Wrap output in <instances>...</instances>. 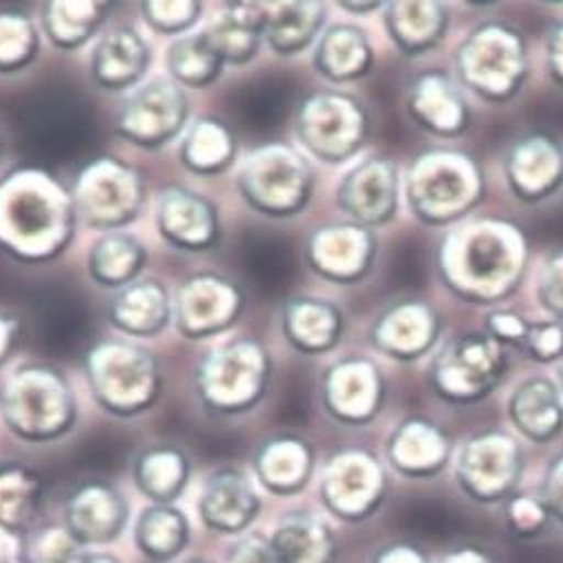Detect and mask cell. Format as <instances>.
Returning a JSON list of instances; mask_svg holds the SVG:
<instances>
[{"mask_svg":"<svg viewBox=\"0 0 563 563\" xmlns=\"http://www.w3.org/2000/svg\"><path fill=\"white\" fill-rule=\"evenodd\" d=\"M108 319L117 330L147 339L163 332L172 321V301L156 278H139L114 292L108 306Z\"/></svg>","mask_w":563,"mask_h":563,"instance_id":"1f68e13d","label":"cell"},{"mask_svg":"<svg viewBox=\"0 0 563 563\" xmlns=\"http://www.w3.org/2000/svg\"><path fill=\"white\" fill-rule=\"evenodd\" d=\"M19 321L5 312H0V365L12 354L19 339Z\"/></svg>","mask_w":563,"mask_h":563,"instance_id":"11a10c76","label":"cell"},{"mask_svg":"<svg viewBox=\"0 0 563 563\" xmlns=\"http://www.w3.org/2000/svg\"><path fill=\"white\" fill-rule=\"evenodd\" d=\"M321 406L343 426H367L388 401V382L382 367L365 356H345L321 374Z\"/></svg>","mask_w":563,"mask_h":563,"instance_id":"2e32d148","label":"cell"},{"mask_svg":"<svg viewBox=\"0 0 563 563\" xmlns=\"http://www.w3.org/2000/svg\"><path fill=\"white\" fill-rule=\"evenodd\" d=\"M85 377L91 397L112 417L134 419L145 415L163 393V374L156 356L128 341H99L85 354Z\"/></svg>","mask_w":563,"mask_h":563,"instance_id":"8992f818","label":"cell"},{"mask_svg":"<svg viewBox=\"0 0 563 563\" xmlns=\"http://www.w3.org/2000/svg\"><path fill=\"white\" fill-rule=\"evenodd\" d=\"M506 519L512 532L521 537L541 534L552 521L545 504L539 495H515L506 501Z\"/></svg>","mask_w":563,"mask_h":563,"instance_id":"c3c4849f","label":"cell"},{"mask_svg":"<svg viewBox=\"0 0 563 563\" xmlns=\"http://www.w3.org/2000/svg\"><path fill=\"white\" fill-rule=\"evenodd\" d=\"M243 310L245 292L239 284L217 272H199L183 280L172 319L185 339L201 341L232 328Z\"/></svg>","mask_w":563,"mask_h":563,"instance_id":"e0dca14e","label":"cell"},{"mask_svg":"<svg viewBox=\"0 0 563 563\" xmlns=\"http://www.w3.org/2000/svg\"><path fill=\"white\" fill-rule=\"evenodd\" d=\"M76 210L63 187L38 169L0 180V247L21 261L56 258L71 241Z\"/></svg>","mask_w":563,"mask_h":563,"instance_id":"7a4b0ae2","label":"cell"},{"mask_svg":"<svg viewBox=\"0 0 563 563\" xmlns=\"http://www.w3.org/2000/svg\"><path fill=\"white\" fill-rule=\"evenodd\" d=\"M180 163L195 174H217L236 156L234 134L217 119H201L185 132L178 150Z\"/></svg>","mask_w":563,"mask_h":563,"instance_id":"ab89813d","label":"cell"},{"mask_svg":"<svg viewBox=\"0 0 563 563\" xmlns=\"http://www.w3.org/2000/svg\"><path fill=\"white\" fill-rule=\"evenodd\" d=\"M314 463L317 454L306 437L280 432L256 448L252 471L267 493L276 497H292L310 484Z\"/></svg>","mask_w":563,"mask_h":563,"instance_id":"484cf974","label":"cell"},{"mask_svg":"<svg viewBox=\"0 0 563 563\" xmlns=\"http://www.w3.org/2000/svg\"><path fill=\"white\" fill-rule=\"evenodd\" d=\"M510 365V350L486 332H463L437 347L428 384L450 406H475L504 386Z\"/></svg>","mask_w":563,"mask_h":563,"instance_id":"ba28073f","label":"cell"},{"mask_svg":"<svg viewBox=\"0 0 563 563\" xmlns=\"http://www.w3.org/2000/svg\"><path fill=\"white\" fill-rule=\"evenodd\" d=\"M76 217L93 230L119 232L136 221L145 203L143 176L119 158L89 163L71 192Z\"/></svg>","mask_w":563,"mask_h":563,"instance_id":"8fae6325","label":"cell"},{"mask_svg":"<svg viewBox=\"0 0 563 563\" xmlns=\"http://www.w3.org/2000/svg\"><path fill=\"white\" fill-rule=\"evenodd\" d=\"M369 563H430L423 550L410 543H390L372 556Z\"/></svg>","mask_w":563,"mask_h":563,"instance_id":"db71d44e","label":"cell"},{"mask_svg":"<svg viewBox=\"0 0 563 563\" xmlns=\"http://www.w3.org/2000/svg\"><path fill=\"white\" fill-rule=\"evenodd\" d=\"M295 132L310 156L325 165H343L367 145L372 114L354 93L319 89L299 103Z\"/></svg>","mask_w":563,"mask_h":563,"instance_id":"9c48e42d","label":"cell"},{"mask_svg":"<svg viewBox=\"0 0 563 563\" xmlns=\"http://www.w3.org/2000/svg\"><path fill=\"white\" fill-rule=\"evenodd\" d=\"M539 497L545 504L550 517L563 523V452L550 461L541 482Z\"/></svg>","mask_w":563,"mask_h":563,"instance_id":"f907efd6","label":"cell"},{"mask_svg":"<svg viewBox=\"0 0 563 563\" xmlns=\"http://www.w3.org/2000/svg\"><path fill=\"white\" fill-rule=\"evenodd\" d=\"M521 352L541 365L563 361V323L556 319L530 321Z\"/></svg>","mask_w":563,"mask_h":563,"instance_id":"ee69618b","label":"cell"},{"mask_svg":"<svg viewBox=\"0 0 563 563\" xmlns=\"http://www.w3.org/2000/svg\"><path fill=\"white\" fill-rule=\"evenodd\" d=\"M190 459L176 445H150L134 461V484L152 504L174 506L190 482Z\"/></svg>","mask_w":563,"mask_h":563,"instance_id":"e575fe53","label":"cell"},{"mask_svg":"<svg viewBox=\"0 0 563 563\" xmlns=\"http://www.w3.org/2000/svg\"><path fill=\"white\" fill-rule=\"evenodd\" d=\"M30 563H69L80 550L82 545L69 534V530L63 528H45L38 530L30 543Z\"/></svg>","mask_w":563,"mask_h":563,"instance_id":"f6af8a7d","label":"cell"},{"mask_svg":"<svg viewBox=\"0 0 563 563\" xmlns=\"http://www.w3.org/2000/svg\"><path fill=\"white\" fill-rule=\"evenodd\" d=\"M69 563H121L117 556L97 550H80Z\"/></svg>","mask_w":563,"mask_h":563,"instance_id":"6f0895ef","label":"cell"},{"mask_svg":"<svg viewBox=\"0 0 563 563\" xmlns=\"http://www.w3.org/2000/svg\"><path fill=\"white\" fill-rule=\"evenodd\" d=\"M512 428L532 443H552L563 432V393L548 377L523 379L508 399Z\"/></svg>","mask_w":563,"mask_h":563,"instance_id":"f1b7e54d","label":"cell"},{"mask_svg":"<svg viewBox=\"0 0 563 563\" xmlns=\"http://www.w3.org/2000/svg\"><path fill=\"white\" fill-rule=\"evenodd\" d=\"M147 265L145 245L125 232H108L91 245L87 256L89 276L108 290H123L139 280Z\"/></svg>","mask_w":563,"mask_h":563,"instance_id":"8d00e7d4","label":"cell"},{"mask_svg":"<svg viewBox=\"0 0 563 563\" xmlns=\"http://www.w3.org/2000/svg\"><path fill=\"white\" fill-rule=\"evenodd\" d=\"M223 67L225 63L208 41L206 32L178 36L167 49L169 78L185 87L201 89L217 82Z\"/></svg>","mask_w":563,"mask_h":563,"instance_id":"b9f144b4","label":"cell"},{"mask_svg":"<svg viewBox=\"0 0 563 563\" xmlns=\"http://www.w3.org/2000/svg\"><path fill=\"white\" fill-rule=\"evenodd\" d=\"M404 108L421 132L441 141L465 136L475 119L465 89L443 69L419 71L406 87Z\"/></svg>","mask_w":563,"mask_h":563,"instance_id":"d6986e66","label":"cell"},{"mask_svg":"<svg viewBox=\"0 0 563 563\" xmlns=\"http://www.w3.org/2000/svg\"><path fill=\"white\" fill-rule=\"evenodd\" d=\"M228 563H278L269 539L252 532V534H243L228 552Z\"/></svg>","mask_w":563,"mask_h":563,"instance_id":"816d5d0a","label":"cell"},{"mask_svg":"<svg viewBox=\"0 0 563 563\" xmlns=\"http://www.w3.org/2000/svg\"><path fill=\"white\" fill-rule=\"evenodd\" d=\"M556 377H559V384H556V386H559V390L563 393V361H561L559 367H556Z\"/></svg>","mask_w":563,"mask_h":563,"instance_id":"91938a15","label":"cell"},{"mask_svg":"<svg viewBox=\"0 0 563 563\" xmlns=\"http://www.w3.org/2000/svg\"><path fill=\"white\" fill-rule=\"evenodd\" d=\"M0 563H30L27 559H3Z\"/></svg>","mask_w":563,"mask_h":563,"instance_id":"94428289","label":"cell"},{"mask_svg":"<svg viewBox=\"0 0 563 563\" xmlns=\"http://www.w3.org/2000/svg\"><path fill=\"white\" fill-rule=\"evenodd\" d=\"M488 195L482 163L459 147H428L404 174L410 214L428 228H454L467 221Z\"/></svg>","mask_w":563,"mask_h":563,"instance_id":"3957f363","label":"cell"},{"mask_svg":"<svg viewBox=\"0 0 563 563\" xmlns=\"http://www.w3.org/2000/svg\"><path fill=\"white\" fill-rule=\"evenodd\" d=\"M43 504V482L23 463H0V532L32 530Z\"/></svg>","mask_w":563,"mask_h":563,"instance_id":"74e56055","label":"cell"},{"mask_svg":"<svg viewBox=\"0 0 563 563\" xmlns=\"http://www.w3.org/2000/svg\"><path fill=\"white\" fill-rule=\"evenodd\" d=\"M441 563H497V561L482 548L461 545V548L443 554Z\"/></svg>","mask_w":563,"mask_h":563,"instance_id":"9f6ffc18","label":"cell"},{"mask_svg":"<svg viewBox=\"0 0 563 563\" xmlns=\"http://www.w3.org/2000/svg\"><path fill=\"white\" fill-rule=\"evenodd\" d=\"M152 60L145 38L128 25L110 27L91 49L89 74L108 91H125L134 87L147 71Z\"/></svg>","mask_w":563,"mask_h":563,"instance_id":"4316f807","label":"cell"},{"mask_svg":"<svg viewBox=\"0 0 563 563\" xmlns=\"http://www.w3.org/2000/svg\"><path fill=\"white\" fill-rule=\"evenodd\" d=\"M543 52H545V71L550 76V80L559 87H563V19L556 21L548 34H545V43H543Z\"/></svg>","mask_w":563,"mask_h":563,"instance_id":"f5cc1de1","label":"cell"},{"mask_svg":"<svg viewBox=\"0 0 563 563\" xmlns=\"http://www.w3.org/2000/svg\"><path fill=\"white\" fill-rule=\"evenodd\" d=\"M443 332L439 310L417 297L386 306L372 321L369 345L397 363H417L437 350Z\"/></svg>","mask_w":563,"mask_h":563,"instance_id":"44dd1931","label":"cell"},{"mask_svg":"<svg viewBox=\"0 0 563 563\" xmlns=\"http://www.w3.org/2000/svg\"><path fill=\"white\" fill-rule=\"evenodd\" d=\"M0 561H3V556H0Z\"/></svg>","mask_w":563,"mask_h":563,"instance_id":"e7e4bbea","label":"cell"},{"mask_svg":"<svg viewBox=\"0 0 563 563\" xmlns=\"http://www.w3.org/2000/svg\"><path fill=\"white\" fill-rule=\"evenodd\" d=\"M41 49L36 25L23 12H0V74H16L34 63Z\"/></svg>","mask_w":563,"mask_h":563,"instance_id":"7bdbcfd3","label":"cell"},{"mask_svg":"<svg viewBox=\"0 0 563 563\" xmlns=\"http://www.w3.org/2000/svg\"><path fill=\"white\" fill-rule=\"evenodd\" d=\"M452 63L465 93L490 106H506L530 80V41L515 23L486 19L461 38Z\"/></svg>","mask_w":563,"mask_h":563,"instance_id":"277c9868","label":"cell"},{"mask_svg":"<svg viewBox=\"0 0 563 563\" xmlns=\"http://www.w3.org/2000/svg\"><path fill=\"white\" fill-rule=\"evenodd\" d=\"M312 65L325 80L336 85L363 80L374 67L372 41L358 25L334 23L319 36Z\"/></svg>","mask_w":563,"mask_h":563,"instance_id":"f546056e","label":"cell"},{"mask_svg":"<svg viewBox=\"0 0 563 563\" xmlns=\"http://www.w3.org/2000/svg\"><path fill=\"white\" fill-rule=\"evenodd\" d=\"M350 14H372L377 10H384L386 3H339Z\"/></svg>","mask_w":563,"mask_h":563,"instance_id":"680465c9","label":"cell"},{"mask_svg":"<svg viewBox=\"0 0 563 563\" xmlns=\"http://www.w3.org/2000/svg\"><path fill=\"white\" fill-rule=\"evenodd\" d=\"M280 330L297 352L319 356L339 345L345 332V317L328 299L297 297L280 310Z\"/></svg>","mask_w":563,"mask_h":563,"instance_id":"83f0119b","label":"cell"},{"mask_svg":"<svg viewBox=\"0 0 563 563\" xmlns=\"http://www.w3.org/2000/svg\"><path fill=\"white\" fill-rule=\"evenodd\" d=\"M278 563H332L336 537L328 521L308 510H295L280 519L269 537Z\"/></svg>","mask_w":563,"mask_h":563,"instance_id":"836d02e7","label":"cell"},{"mask_svg":"<svg viewBox=\"0 0 563 563\" xmlns=\"http://www.w3.org/2000/svg\"><path fill=\"white\" fill-rule=\"evenodd\" d=\"M501 169L515 201L548 203L563 190V141L548 130H528L508 143Z\"/></svg>","mask_w":563,"mask_h":563,"instance_id":"9a60e30c","label":"cell"},{"mask_svg":"<svg viewBox=\"0 0 563 563\" xmlns=\"http://www.w3.org/2000/svg\"><path fill=\"white\" fill-rule=\"evenodd\" d=\"M528 261L523 230L501 217H477L450 228L434 254L441 286L459 301L484 308L517 295Z\"/></svg>","mask_w":563,"mask_h":563,"instance_id":"6da1fadb","label":"cell"},{"mask_svg":"<svg viewBox=\"0 0 563 563\" xmlns=\"http://www.w3.org/2000/svg\"><path fill=\"white\" fill-rule=\"evenodd\" d=\"M272 379V356L256 339H234L210 350L195 369V390L217 417L254 410Z\"/></svg>","mask_w":563,"mask_h":563,"instance_id":"52a82bcc","label":"cell"},{"mask_svg":"<svg viewBox=\"0 0 563 563\" xmlns=\"http://www.w3.org/2000/svg\"><path fill=\"white\" fill-rule=\"evenodd\" d=\"M185 563H212V561H206V559H192V561H185Z\"/></svg>","mask_w":563,"mask_h":563,"instance_id":"6125c7cd","label":"cell"},{"mask_svg":"<svg viewBox=\"0 0 563 563\" xmlns=\"http://www.w3.org/2000/svg\"><path fill=\"white\" fill-rule=\"evenodd\" d=\"M537 301L550 319L563 323V247L552 250L539 269Z\"/></svg>","mask_w":563,"mask_h":563,"instance_id":"7dc6e473","label":"cell"},{"mask_svg":"<svg viewBox=\"0 0 563 563\" xmlns=\"http://www.w3.org/2000/svg\"><path fill=\"white\" fill-rule=\"evenodd\" d=\"M328 10L321 3L265 5V43L278 56H297L319 41Z\"/></svg>","mask_w":563,"mask_h":563,"instance_id":"d590c367","label":"cell"},{"mask_svg":"<svg viewBox=\"0 0 563 563\" xmlns=\"http://www.w3.org/2000/svg\"><path fill=\"white\" fill-rule=\"evenodd\" d=\"M130 521V504L108 482L80 484L65 504V528L85 545L117 541Z\"/></svg>","mask_w":563,"mask_h":563,"instance_id":"603a6c76","label":"cell"},{"mask_svg":"<svg viewBox=\"0 0 563 563\" xmlns=\"http://www.w3.org/2000/svg\"><path fill=\"white\" fill-rule=\"evenodd\" d=\"M384 27L406 58L437 49L450 30V10L443 3H386Z\"/></svg>","mask_w":563,"mask_h":563,"instance_id":"4dcf8cb0","label":"cell"},{"mask_svg":"<svg viewBox=\"0 0 563 563\" xmlns=\"http://www.w3.org/2000/svg\"><path fill=\"white\" fill-rule=\"evenodd\" d=\"M523 465L521 443L510 432L484 430L459 448L454 482L473 501L499 504L517 495Z\"/></svg>","mask_w":563,"mask_h":563,"instance_id":"7c38bea8","label":"cell"},{"mask_svg":"<svg viewBox=\"0 0 563 563\" xmlns=\"http://www.w3.org/2000/svg\"><path fill=\"white\" fill-rule=\"evenodd\" d=\"M190 101L172 78H152L128 93L117 114V132L132 145L158 150L180 136Z\"/></svg>","mask_w":563,"mask_h":563,"instance_id":"5bb4252c","label":"cell"},{"mask_svg":"<svg viewBox=\"0 0 563 563\" xmlns=\"http://www.w3.org/2000/svg\"><path fill=\"white\" fill-rule=\"evenodd\" d=\"M0 154H3V141H0Z\"/></svg>","mask_w":563,"mask_h":563,"instance_id":"be15d7a7","label":"cell"},{"mask_svg":"<svg viewBox=\"0 0 563 563\" xmlns=\"http://www.w3.org/2000/svg\"><path fill=\"white\" fill-rule=\"evenodd\" d=\"M108 14V3H45L41 27L56 47L74 49L97 36Z\"/></svg>","mask_w":563,"mask_h":563,"instance_id":"60d3db41","label":"cell"},{"mask_svg":"<svg viewBox=\"0 0 563 563\" xmlns=\"http://www.w3.org/2000/svg\"><path fill=\"white\" fill-rule=\"evenodd\" d=\"M0 417L27 443L58 441L78 421V406L65 374L47 363H25L0 386Z\"/></svg>","mask_w":563,"mask_h":563,"instance_id":"5b68a950","label":"cell"},{"mask_svg":"<svg viewBox=\"0 0 563 563\" xmlns=\"http://www.w3.org/2000/svg\"><path fill=\"white\" fill-rule=\"evenodd\" d=\"M377 254L379 241L374 230L347 219L317 228L306 243L310 269L336 286L361 284L377 263Z\"/></svg>","mask_w":563,"mask_h":563,"instance_id":"ffe728a7","label":"cell"},{"mask_svg":"<svg viewBox=\"0 0 563 563\" xmlns=\"http://www.w3.org/2000/svg\"><path fill=\"white\" fill-rule=\"evenodd\" d=\"M156 228L169 245L183 252L210 250L221 236L217 206L180 185H169L158 195Z\"/></svg>","mask_w":563,"mask_h":563,"instance_id":"7402d4cb","label":"cell"},{"mask_svg":"<svg viewBox=\"0 0 563 563\" xmlns=\"http://www.w3.org/2000/svg\"><path fill=\"white\" fill-rule=\"evenodd\" d=\"M386 459L408 479H432L445 471L452 459V439L437 421L410 415L390 432Z\"/></svg>","mask_w":563,"mask_h":563,"instance_id":"cb8c5ba5","label":"cell"},{"mask_svg":"<svg viewBox=\"0 0 563 563\" xmlns=\"http://www.w3.org/2000/svg\"><path fill=\"white\" fill-rule=\"evenodd\" d=\"M388 495L384 463L365 448H345L323 467L321 501L343 521H363L377 512Z\"/></svg>","mask_w":563,"mask_h":563,"instance_id":"4fadbf2b","label":"cell"},{"mask_svg":"<svg viewBox=\"0 0 563 563\" xmlns=\"http://www.w3.org/2000/svg\"><path fill=\"white\" fill-rule=\"evenodd\" d=\"M404 178L399 165L388 156H367L356 163L336 187V206L347 221L377 230L399 212Z\"/></svg>","mask_w":563,"mask_h":563,"instance_id":"ac0fdd59","label":"cell"},{"mask_svg":"<svg viewBox=\"0 0 563 563\" xmlns=\"http://www.w3.org/2000/svg\"><path fill=\"white\" fill-rule=\"evenodd\" d=\"M143 19L161 34H180L190 30L203 14L201 3H143Z\"/></svg>","mask_w":563,"mask_h":563,"instance_id":"bcb514c9","label":"cell"},{"mask_svg":"<svg viewBox=\"0 0 563 563\" xmlns=\"http://www.w3.org/2000/svg\"><path fill=\"white\" fill-rule=\"evenodd\" d=\"M317 172L295 147L265 145L245 161L239 174V190L245 203L269 219L301 214L314 195Z\"/></svg>","mask_w":563,"mask_h":563,"instance_id":"30bf717a","label":"cell"},{"mask_svg":"<svg viewBox=\"0 0 563 563\" xmlns=\"http://www.w3.org/2000/svg\"><path fill=\"white\" fill-rule=\"evenodd\" d=\"M190 521H187L183 510L163 504L143 508L134 526V541L139 550L156 563L176 559L190 541Z\"/></svg>","mask_w":563,"mask_h":563,"instance_id":"f35d334b","label":"cell"},{"mask_svg":"<svg viewBox=\"0 0 563 563\" xmlns=\"http://www.w3.org/2000/svg\"><path fill=\"white\" fill-rule=\"evenodd\" d=\"M203 32L225 65H245L265 41V5L225 3Z\"/></svg>","mask_w":563,"mask_h":563,"instance_id":"d6a6232c","label":"cell"},{"mask_svg":"<svg viewBox=\"0 0 563 563\" xmlns=\"http://www.w3.org/2000/svg\"><path fill=\"white\" fill-rule=\"evenodd\" d=\"M258 512L261 499L241 467L223 465L203 482L199 515L212 532L243 534L256 521Z\"/></svg>","mask_w":563,"mask_h":563,"instance_id":"d4e9b609","label":"cell"},{"mask_svg":"<svg viewBox=\"0 0 563 563\" xmlns=\"http://www.w3.org/2000/svg\"><path fill=\"white\" fill-rule=\"evenodd\" d=\"M484 332L506 350H521L530 321L512 308H493L484 319Z\"/></svg>","mask_w":563,"mask_h":563,"instance_id":"681fc988","label":"cell"}]
</instances>
